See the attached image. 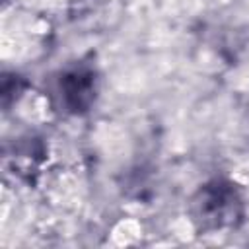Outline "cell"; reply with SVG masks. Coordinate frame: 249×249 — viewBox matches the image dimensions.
<instances>
[{"mask_svg":"<svg viewBox=\"0 0 249 249\" xmlns=\"http://www.w3.org/2000/svg\"><path fill=\"white\" fill-rule=\"evenodd\" d=\"M189 216L200 233L239 228L245 220V196L241 187L226 177L208 179L191 196Z\"/></svg>","mask_w":249,"mask_h":249,"instance_id":"obj_1","label":"cell"},{"mask_svg":"<svg viewBox=\"0 0 249 249\" xmlns=\"http://www.w3.org/2000/svg\"><path fill=\"white\" fill-rule=\"evenodd\" d=\"M99 78L91 64L76 62L58 78V95L62 107L70 115H86L97 99Z\"/></svg>","mask_w":249,"mask_h":249,"instance_id":"obj_2","label":"cell"}]
</instances>
